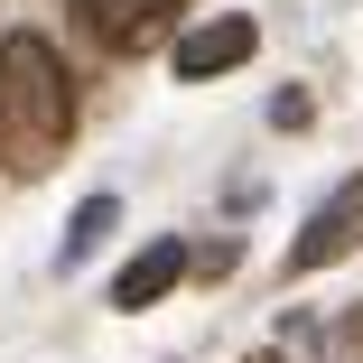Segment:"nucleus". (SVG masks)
Segmentation results:
<instances>
[{
    "mask_svg": "<svg viewBox=\"0 0 363 363\" xmlns=\"http://www.w3.org/2000/svg\"><path fill=\"white\" fill-rule=\"evenodd\" d=\"M252 47H261V28H252V19H205V28H186V38H177V75H186V84H205V75H224V65H242Z\"/></svg>",
    "mask_w": 363,
    "mask_h": 363,
    "instance_id": "obj_3",
    "label": "nucleus"
},
{
    "mask_svg": "<svg viewBox=\"0 0 363 363\" xmlns=\"http://www.w3.org/2000/svg\"><path fill=\"white\" fill-rule=\"evenodd\" d=\"M75 140V84L38 28L0 38V168L10 177H47Z\"/></svg>",
    "mask_w": 363,
    "mask_h": 363,
    "instance_id": "obj_1",
    "label": "nucleus"
},
{
    "mask_svg": "<svg viewBox=\"0 0 363 363\" xmlns=\"http://www.w3.org/2000/svg\"><path fill=\"white\" fill-rule=\"evenodd\" d=\"M75 19H84L103 47H150V38L177 19V0H75Z\"/></svg>",
    "mask_w": 363,
    "mask_h": 363,
    "instance_id": "obj_4",
    "label": "nucleus"
},
{
    "mask_svg": "<svg viewBox=\"0 0 363 363\" xmlns=\"http://www.w3.org/2000/svg\"><path fill=\"white\" fill-rule=\"evenodd\" d=\"M177 279H186V242H150V252H140V261L112 279V308H130V317H140V308H159Z\"/></svg>",
    "mask_w": 363,
    "mask_h": 363,
    "instance_id": "obj_5",
    "label": "nucleus"
},
{
    "mask_svg": "<svg viewBox=\"0 0 363 363\" xmlns=\"http://www.w3.org/2000/svg\"><path fill=\"white\" fill-rule=\"evenodd\" d=\"M363 242V177H345L317 214H308V233L289 242V270H326V261H345Z\"/></svg>",
    "mask_w": 363,
    "mask_h": 363,
    "instance_id": "obj_2",
    "label": "nucleus"
},
{
    "mask_svg": "<svg viewBox=\"0 0 363 363\" xmlns=\"http://www.w3.org/2000/svg\"><path fill=\"white\" fill-rule=\"evenodd\" d=\"M112 224H121V205H112V196H84V205H75V224H65V270H75L84 252H103Z\"/></svg>",
    "mask_w": 363,
    "mask_h": 363,
    "instance_id": "obj_6",
    "label": "nucleus"
}]
</instances>
